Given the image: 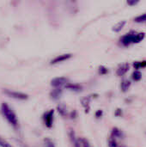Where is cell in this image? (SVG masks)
I'll use <instances>...</instances> for the list:
<instances>
[{
  "label": "cell",
  "instance_id": "obj_1",
  "mask_svg": "<svg viewBox=\"0 0 146 147\" xmlns=\"http://www.w3.org/2000/svg\"><path fill=\"white\" fill-rule=\"evenodd\" d=\"M0 111H1V115L7 121V122L9 124H10L15 129H17L19 127V122H18L17 116H16L15 111L9 106L8 103L3 102L1 104Z\"/></svg>",
  "mask_w": 146,
  "mask_h": 147
},
{
  "label": "cell",
  "instance_id": "obj_2",
  "mask_svg": "<svg viewBox=\"0 0 146 147\" xmlns=\"http://www.w3.org/2000/svg\"><path fill=\"white\" fill-rule=\"evenodd\" d=\"M54 109H50L46 112H45L42 115L43 122L46 128L51 129L53 126V120H54Z\"/></svg>",
  "mask_w": 146,
  "mask_h": 147
},
{
  "label": "cell",
  "instance_id": "obj_3",
  "mask_svg": "<svg viewBox=\"0 0 146 147\" xmlns=\"http://www.w3.org/2000/svg\"><path fill=\"white\" fill-rule=\"evenodd\" d=\"M3 93L8 96L9 97L16 99V100H27L28 98V96L25 93L22 92H18V91H13V90H4Z\"/></svg>",
  "mask_w": 146,
  "mask_h": 147
},
{
  "label": "cell",
  "instance_id": "obj_4",
  "mask_svg": "<svg viewBox=\"0 0 146 147\" xmlns=\"http://www.w3.org/2000/svg\"><path fill=\"white\" fill-rule=\"evenodd\" d=\"M136 33H137V32L134 31V30H132V31L128 32L126 34L123 35V36L120 38V42L123 46H125V47H127V46H129V45H131V44H133V39H134V36H135Z\"/></svg>",
  "mask_w": 146,
  "mask_h": 147
},
{
  "label": "cell",
  "instance_id": "obj_5",
  "mask_svg": "<svg viewBox=\"0 0 146 147\" xmlns=\"http://www.w3.org/2000/svg\"><path fill=\"white\" fill-rule=\"evenodd\" d=\"M69 83V80L65 77H58L51 80V86L53 88H62L65 87Z\"/></svg>",
  "mask_w": 146,
  "mask_h": 147
},
{
  "label": "cell",
  "instance_id": "obj_6",
  "mask_svg": "<svg viewBox=\"0 0 146 147\" xmlns=\"http://www.w3.org/2000/svg\"><path fill=\"white\" fill-rule=\"evenodd\" d=\"M130 70V64H128V63H124V64H122V65H120L119 67H118V69H117V71H116V75L118 76V77H123V76H125L127 72H128V71Z\"/></svg>",
  "mask_w": 146,
  "mask_h": 147
},
{
  "label": "cell",
  "instance_id": "obj_7",
  "mask_svg": "<svg viewBox=\"0 0 146 147\" xmlns=\"http://www.w3.org/2000/svg\"><path fill=\"white\" fill-rule=\"evenodd\" d=\"M90 102H91L90 96H83L80 98V103L82 107L84 109V111L86 114H89L90 110Z\"/></svg>",
  "mask_w": 146,
  "mask_h": 147
},
{
  "label": "cell",
  "instance_id": "obj_8",
  "mask_svg": "<svg viewBox=\"0 0 146 147\" xmlns=\"http://www.w3.org/2000/svg\"><path fill=\"white\" fill-rule=\"evenodd\" d=\"M57 112L59 113V115L63 117V118H66L67 116H69V112L67 110V107L65 105V103L64 102H61V103H59L57 105Z\"/></svg>",
  "mask_w": 146,
  "mask_h": 147
},
{
  "label": "cell",
  "instance_id": "obj_9",
  "mask_svg": "<svg viewBox=\"0 0 146 147\" xmlns=\"http://www.w3.org/2000/svg\"><path fill=\"white\" fill-rule=\"evenodd\" d=\"M71 57H72V54H71V53H65V54L59 55V56H57L56 58H54L51 61V65H56V64H59V63L66 61V60L70 59Z\"/></svg>",
  "mask_w": 146,
  "mask_h": 147
},
{
  "label": "cell",
  "instance_id": "obj_10",
  "mask_svg": "<svg viewBox=\"0 0 146 147\" xmlns=\"http://www.w3.org/2000/svg\"><path fill=\"white\" fill-rule=\"evenodd\" d=\"M110 136L113 137V138H114V139H120V140H121V139H124L126 135H125L124 132H123L121 129H120V128L114 127H113L112 130H111Z\"/></svg>",
  "mask_w": 146,
  "mask_h": 147
},
{
  "label": "cell",
  "instance_id": "obj_11",
  "mask_svg": "<svg viewBox=\"0 0 146 147\" xmlns=\"http://www.w3.org/2000/svg\"><path fill=\"white\" fill-rule=\"evenodd\" d=\"M65 88L68 90H71V91H73V92H81L83 88L81 84H73V83H68Z\"/></svg>",
  "mask_w": 146,
  "mask_h": 147
},
{
  "label": "cell",
  "instance_id": "obj_12",
  "mask_svg": "<svg viewBox=\"0 0 146 147\" xmlns=\"http://www.w3.org/2000/svg\"><path fill=\"white\" fill-rule=\"evenodd\" d=\"M62 94H63L62 88H54V90H52L50 92V97L53 101H57V100H59L61 97Z\"/></svg>",
  "mask_w": 146,
  "mask_h": 147
},
{
  "label": "cell",
  "instance_id": "obj_13",
  "mask_svg": "<svg viewBox=\"0 0 146 147\" xmlns=\"http://www.w3.org/2000/svg\"><path fill=\"white\" fill-rule=\"evenodd\" d=\"M132 85V82L131 80L127 79V78H123L121 80V83H120V90L122 92L126 93L129 90L130 87Z\"/></svg>",
  "mask_w": 146,
  "mask_h": 147
},
{
  "label": "cell",
  "instance_id": "obj_14",
  "mask_svg": "<svg viewBox=\"0 0 146 147\" xmlns=\"http://www.w3.org/2000/svg\"><path fill=\"white\" fill-rule=\"evenodd\" d=\"M126 24V21H120L119 22H117L113 28H112V30L114 32V33H119L120 32L123 28L125 27V25Z\"/></svg>",
  "mask_w": 146,
  "mask_h": 147
},
{
  "label": "cell",
  "instance_id": "obj_15",
  "mask_svg": "<svg viewBox=\"0 0 146 147\" xmlns=\"http://www.w3.org/2000/svg\"><path fill=\"white\" fill-rule=\"evenodd\" d=\"M132 79L134 82H139L142 79V72L139 70H135L132 73Z\"/></svg>",
  "mask_w": 146,
  "mask_h": 147
},
{
  "label": "cell",
  "instance_id": "obj_16",
  "mask_svg": "<svg viewBox=\"0 0 146 147\" xmlns=\"http://www.w3.org/2000/svg\"><path fill=\"white\" fill-rule=\"evenodd\" d=\"M133 66L135 70H139L141 68H145L146 67V60L143 61H135L133 64Z\"/></svg>",
  "mask_w": 146,
  "mask_h": 147
},
{
  "label": "cell",
  "instance_id": "obj_17",
  "mask_svg": "<svg viewBox=\"0 0 146 147\" xmlns=\"http://www.w3.org/2000/svg\"><path fill=\"white\" fill-rule=\"evenodd\" d=\"M78 140L80 143V147H92L86 138H78Z\"/></svg>",
  "mask_w": 146,
  "mask_h": 147
},
{
  "label": "cell",
  "instance_id": "obj_18",
  "mask_svg": "<svg viewBox=\"0 0 146 147\" xmlns=\"http://www.w3.org/2000/svg\"><path fill=\"white\" fill-rule=\"evenodd\" d=\"M134 22L137 23H142L146 22V13H144L140 16H138L134 18Z\"/></svg>",
  "mask_w": 146,
  "mask_h": 147
},
{
  "label": "cell",
  "instance_id": "obj_19",
  "mask_svg": "<svg viewBox=\"0 0 146 147\" xmlns=\"http://www.w3.org/2000/svg\"><path fill=\"white\" fill-rule=\"evenodd\" d=\"M43 142H44V146H45V147H56L55 146L54 142H53L50 138H45V139L43 140Z\"/></svg>",
  "mask_w": 146,
  "mask_h": 147
},
{
  "label": "cell",
  "instance_id": "obj_20",
  "mask_svg": "<svg viewBox=\"0 0 146 147\" xmlns=\"http://www.w3.org/2000/svg\"><path fill=\"white\" fill-rule=\"evenodd\" d=\"M108 147H119V145L116 141V139H114L111 136L108 141Z\"/></svg>",
  "mask_w": 146,
  "mask_h": 147
},
{
  "label": "cell",
  "instance_id": "obj_21",
  "mask_svg": "<svg viewBox=\"0 0 146 147\" xmlns=\"http://www.w3.org/2000/svg\"><path fill=\"white\" fill-rule=\"evenodd\" d=\"M98 73L100 75H106L108 73V69L104 65H100L98 68Z\"/></svg>",
  "mask_w": 146,
  "mask_h": 147
},
{
  "label": "cell",
  "instance_id": "obj_22",
  "mask_svg": "<svg viewBox=\"0 0 146 147\" xmlns=\"http://www.w3.org/2000/svg\"><path fill=\"white\" fill-rule=\"evenodd\" d=\"M69 138H70V140H71V143H73L77 140L76 135H75V132H74V130L72 128L69 129Z\"/></svg>",
  "mask_w": 146,
  "mask_h": 147
},
{
  "label": "cell",
  "instance_id": "obj_23",
  "mask_svg": "<svg viewBox=\"0 0 146 147\" xmlns=\"http://www.w3.org/2000/svg\"><path fill=\"white\" fill-rule=\"evenodd\" d=\"M0 147H13L6 140L0 136Z\"/></svg>",
  "mask_w": 146,
  "mask_h": 147
},
{
  "label": "cell",
  "instance_id": "obj_24",
  "mask_svg": "<svg viewBox=\"0 0 146 147\" xmlns=\"http://www.w3.org/2000/svg\"><path fill=\"white\" fill-rule=\"evenodd\" d=\"M123 110L120 109V108H118V109H115V111H114V116L115 117H122L123 116Z\"/></svg>",
  "mask_w": 146,
  "mask_h": 147
},
{
  "label": "cell",
  "instance_id": "obj_25",
  "mask_svg": "<svg viewBox=\"0 0 146 147\" xmlns=\"http://www.w3.org/2000/svg\"><path fill=\"white\" fill-rule=\"evenodd\" d=\"M69 117H70V119H71V120H75V119H77V110H72L71 113H69Z\"/></svg>",
  "mask_w": 146,
  "mask_h": 147
},
{
  "label": "cell",
  "instance_id": "obj_26",
  "mask_svg": "<svg viewBox=\"0 0 146 147\" xmlns=\"http://www.w3.org/2000/svg\"><path fill=\"white\" fill-rule=\"evenodd\" d=\"M103 111L102 110V109H98V110H96V113H95V117L96 118V119H101L102 116H103Z\"/></svg>",
  "mask_w": 146,
  "mask_h": 147
},
{
  "label": "cell",
  "instance_id": "obj_27",
  "mask_svg": "<svg viewBox=\"0 0 146 147\" xmlns=\"http://www.w3.org/2000/svg\"><path fill=\"white\" fill-rule=\"evenodd\" d=\"M139 2H140V0H126V3H127L129 6H135V5H137Z\"/></svg>",
  "mask_w": 146,
  "mask_h": 147
},
{
  "label": "cell",
  "instance_id": "obj_28",
  "mask_svg": "<svg viewBox=\"0 0 146 147\" xmlns=\"http://www.w3.org/2000/svg\"><path fill=\"white\" fill-rule=\"evenodd\" d=\"M17 141H18V143H19V145H20V146L21 147H28L27 146H26V145H24L23 143H22L20 140H17Z\"/></svg>",
  "mask_w": 146,
  "mask_h": 147
},
{
  "label": "cell",
  "instance_id": "obj_29",
  "mask_svg": "<svg viewBox=\"0 0 146 147\" xmlns=\"http://www.w3.org/2000/svg\"><path fill=\"white\" fill-rule=\"evenodd\" d=\"M119 147H126L125 146H119Z\"/></svg>",
  "mask_w": 146,
  "mask_h": 147
}]
</instances>
